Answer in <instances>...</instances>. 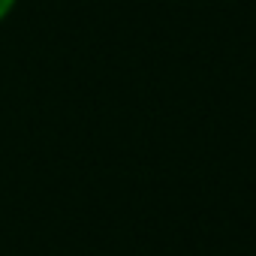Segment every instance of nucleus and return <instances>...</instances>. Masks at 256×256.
<instances>
[{
	"label": "nucleus",
	"instance_id": "f257e3e1",
	"mask_svg": "<svg viewBox=\"0 0 256 256\" xmlns=\"http://www.w3.org/2000/svg\"><path fill=\"white\" fill-rule=\"evenodd\" d=\"M12 6H16V0H0V22L12 12Z\"/></svg>",
	"mask_w": 256,
	"mask_h": 256
}]
</instances>
